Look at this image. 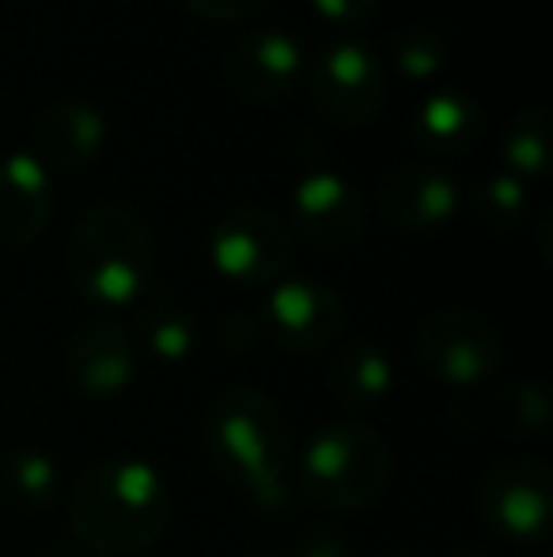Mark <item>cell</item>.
Wrapping results in <instances>:
<instances>
[{
  "label": "cell",
  "instance_id": "6da1fadb",
  "mask_svg": "<svg viewBox=\"0 0 553 557\" xmlns=\"http://www.w3.org/2000/svg\"><path fill=\"white\" fill-rule=\"evenodd\" d=\"M171 516L167 482L140 459H103L76 478L68 493V528L88 554H144Z\"/></svg>",
  "mask_w": 553,
  "mask_h": 557
},
{
  "label": "cell",
  "instance_id": "7a4b0ae2",
  "mask_svg": "<svg viewBox=\"0 0 553 557\" xmlns=\"http://www.w3.org/2000/svg\"><path fill=\"white\" fill-rule=\"evenodd\" d=\"M205 451L239 493L262 508H288V429L269 395L221 391L205 413Z\"/></svg>",
  "mask_w": 553,
  "mask_h": 557
},
{
  "label": "cell",
  "instance_id": "3957f363",
  "mask_svg": "<svg viewBox=\"0 0 553 557\" xmlns=\"http://www.w3.org/2000/svg\"><path fill=\"white\" fill-rule=\"evenodd\" d=\"M65 262L76 293L103 308H126L152 288L155 239L129 209L96 206L76 221Z\"/></svg>",
  "mask_w": 553,
  "mask_h": 557
},
{
  "label": "cell",
  "instance_id": "277c9868",
  "mask_svg": "<svg viewBox=\"0 0 553 557\" xmlns=\"http://www.w3.org/2000/svg\"><path fill=\"white\" fill-rule=\"evenodd\" d=\"M391 470V447L376 429L338 421L326 425L303 451L300 490L326 512H361L384 497Z\"/></svg>",
  "mask_w": 553,
  "mask_h": 557
},
{
  "label": "cell",
  "instance_id": "5b68a950",
  "mask_svg": "<svg viewBox=\"0 0 553 557\" xmlns=\"http://www.w3.org/2000/svg\"><path fill=\"white\" fill-rule=\"evenodd\" d=\"M417 357L425 372L436 375L440 383L474 387L501 368V334L478 311L448 308L420 323Z\"/></svg>",
  "mask_w": 553,
  "mask_h": 557
},
{
  "label": "cell",
  "instance_id": "8992f818",
  "mask_svg": "<svg viewBox=\"0 0 553 557\" xmlns=\"http://www.w3.org/2000/svg\"><path fill=\"white\" fill-rule=\"evenodd\" d=\"M311 99L330 122L368 125L384 111L387 76L364 42H330L311 61Z\"/></svg>",
  "mask_w": 553,
  "mask_h": 557
},
{
  "label": "cell",
  "instance_id": "52a82bcc",
  "mask_svg": "<svg viewBox=\"0 0 553 557\" xmlns=\"http://www.w3.org/2000/svg\"><path fill=\"white\" fill-rule=\"evenodd\" d=\"M478 512L497 535L535 543L553 520V474L539 459L497 462L478 485Z\"/></svg>",
  "mask_w": 553,
  "mask_h": 557
},
{
  "label": "cell",
  "instance_id": "ba28073f",
  "mask_svg": "<svg viewBox=\"0 0 553 557\" xmlns=\"http://www.w3.org/2000/svg\"><path fill=\"white\" fill-rule=\"evenodd\" d=\"M213 265L236 285H269L292 265V232L262 206H239L213 227Z\"/></svg>",
  "mask_w": 553,
  "mask_h": 557
},
{
  "label": "cell",
  "instance_id": "9c48e42d",
  "mask_svg": "<svg viewBox=\"0 0 553 557\" xmlns=\"http://www.w3.org/2000/svg\"><path fill=\"white\" fill-rule=\"evenodd\" d=\"M221 81L243 103H277L303 81V50L285 30H251L224 53Z\"/></svg>",
  "mask_w": 553,
  "mask_h": 557
},
{
  "label": "cell",
  "instance_id": "30bf717a",
  "mask_svg": "<svg viewBox=\"0 0 553 557\" xmlns=\"http://www.w3.org/2000/svg\"><path fill=\"white\" fill-rule=\"evenodd\" d=\"M341 326H345V304L318 281H280L262 311V331H269L292 352L326 349L338 342Z\"/></svg>",
  "mask_w": 553,
  "mask_h": 557
},
{
  "label": "cell",
  "instance_id": "8fae6325",
  "mask_svg": "<svg viewBox=\"0 0 553 557\" xmlns=\"http://www.w3.org/2000/svg\"><path fill=\"white\" fill-rule=\"evenodd\" d=\"M364 198L334 171H315L292 194V227L315 250H345L364 232Z\"/></svg>",
  "mask_w": 553,
  "mask_h": 557
},
{
  "label": "cell",
  "instance_id": "7c38bea8",
  "mask_svg": "<svg viewBox=\"0 0 553 557\" xmlns=\"http://www.w3.org/2000/svg\"><path fill=\"white\" fill-rule=\"evenodd\" d=\"M376 209L402 232H436L455 216L458 186L436 163H406L379 178Z\"/></svg>",
  "mask_w": 553,
  "mask_h": 557
},
{
  "label": "cell",
  "instance_id": "4fadbf2b",
  "mask_svg": "<svg viewBox=\"0 0 553 557\" xmlns=\"http://www.w3.org/2000/svg\"><path fill=\"white\" fill-rule=\"evenodd\" d=\"M68 380L88 398H114L137 375V345L129 331L114 319L88 323L68 342Z\"/></svg>",
  "mask_w": 553,
  "mask_h": 557
},
{
  "label": "cell",
  "instance_id": "5bb4252c",
  "mask_svg": "<svg viewBox=\"0 0 553 557\" xmlns=\"http://www.w3.org/2000/svg\"><path fill=\"white\" fill-rule=\"evenodd\" d=\"M106 145V117L91 103H53L35 117L30 156L50 171H84Z\"/></svg>",
  "mask_w": 553,
  "mask_h": 557
},
{
  "label": "cell",
  "instance_id": "9a60e30c",
  "mask_svg": "<svg viewBox=\"0 0 553 557\" xmlns=\"http://www.w3.org/2000/svg\"><path fill=\"white\" fill-rule=\"evenodd\" d=\"M53 190L30 152L0 160V247H30L50 227Z\"/></svg>",
  "mask_w": 553,
  "mask_h": 557
},
{
  "label": "cell",
  "instance_id": "2e32d148",
  "mask_svg": "<svg viewBox=\"0 0 553 557\" xmlns=\"http://www.w3.org/2000/svg\"><path fill=\"white\" fill-rule=\"evenodd\" d=\"M481 129H486V117L474 99L458 96V91H436L414 111L410 140L417 152L432 156V160H455L478 145Z\"/></svg>",
  "mask_w": 553,
  "mask_h": 557
},
{
  "label": "cell",
  "instance_id": "e0dca14e",
  "mask_svg": "<svg viewBox=\"0 0 553 557\" xmlns=\"http://www.w3.org/2000/svg\"><path fill=\"white\" fill-rule=\"evenodd\" d=\"M394 387V368L387 352L372 342H353L338 352L330 368V391L349 410H372Z\"/></svg>",
  "mask_w": 553,
  "mask_h": 557
},
{
  "label": "cell",
  "instance_id": "ac0fdd59",
  "mask_svg": "<svg viewBox=\"0 0 553 557\" xmlns=\"http://www.w3.org/2000/svg\"><path fill=\"white\" fill-rule=\"evenodd\" d=\"M144 296L148 300L140 304V315H137L140 342H144V349L152 357L178 364L198 345V323H193V315L171 293H144Z\"/></svg>",
  "mask_w": 553,
  "mask_h": 557
},
{
  "label": "cell",
  "instance_id": "d6986e66",
  "mask_svg": "<svg viewBox=\"0 0 553 557\" xmlns=\"http://www.w3.org/2000/svg\"><path fill=\"white\" fill-rule=\"evenodd\" d=\"M0 497L27 512L58 505L61 497V470L42 451H12L0 459Z\"/></svg>",
  "mask_w": 553,
  "mask_h": 557
},
{
  "label": "cell",
  "instance_id": "ffe728a7",
  "mask_svg": "<svg viewBox=\"0 0 553 557\" xmlns=\"http://www.w3.org/2000/svg\"><path fill=\"white\" fill-rule=\"evenodd\" d=\"M527 183L508 171L501 175H486L470 186L466 194V213L474 216V224L489 235H512L519 224L527 221Z\"/></svg>",
  "mask_w": 553,
  "mask_h": 557
},
{
  "label": "cell",
  "instance_id": "44dd1931",
  "mask_svg": "<svg viewBox=\"0 0 553 557\" xmlns=\"http://www.w3.org/2000/svg\"><path fill=\"white\" fill-rule=\"evenodd\" d=\"M504 163L516 178H546L550 175V111L546 107H527L512 117L504 133Z\"/></svg>",
  "mask_w": 553,
  "mask_h": 557
},
{
  "label": "cell",
  "instance_id": "7402d4cb",
  "mask_svg": "<svg viewBox=\"0 0 553 557\" xmlns=\"http://www.w3.org/2000/svg\"><path fill=\"white\" fill-rule=\"evenodd\" d=\"M497 421L508 436H542L550 429V395L539 383H512L497 395Z\"/></svg>",
  "mask_w": 553,
  "mask_h": 557
},
{
  "label": "cell",
  "instance_id": "603a6c76",
  "mask_svg": "<svg viewBox=\"0 0 553 557\" xmlns=\"http://www.w3.org/2000/svg\"><path fill=\"white\" fill-rule=\"evenodd\" d=\"M394 65L410 76V81H428L443 69L448 61V42H443L440 30L432 27H406L391 38Z\"/></svg>",
  "mask_w": 553,
  "mask_h": 557
},
{
  "label": "cell",
  "instance_id": "cb8c5ba5",
  "mask_svg": "<svg viewBox=\"0 0 553 557\" xmlns=\"http://www.w3.org/2000/svg\"><path fill=\"white\" fill-rule=\"evenodd\" d=\"M292 557H349V539L330 523H315L296 535Z\"/></svg>",
  "mask_w": 553,
  "mask_h": 557
},
{
  "label": "cell",
  "instance_id": "d4e9b609",
  "mask_svg": "<svg viewBox=\"0 0 553 557\" xmlns=\"http://www.w3.org/2000/svg\"><path fill=\"white\" fill-rule=\"evenodd\" d=\"M193 15L213 23H243L269 8V0H183Z\"/></svg>",
  "mask_w": 553,
  "mask_h": 557
},
{
  "label": "cell",
  "instance_id": "484cf974",
  "mask_svg": "<svg viewBox=\"0 0 553 557\" xmlns=\"http://www.w3.org/2000/svg\"><path fill=\"white\" fill-rule=\"evenodd\" d=\"M311 8L330 27H361L376 15L379 0H311Z\"/></svg>",
  "mask_w": 553,
  "mask_h": 557
},
{
  "label": "cell",
  "instance_id": "4316f807",
  "mask_svg": "<svg viewBox=\"0 0 553 557\" xmlns=\"http://www.w3.org/2000/svg\"><path fill=\"white\" fill-rule=\"evenodd\" d=\"M259 334H262V319H251V315H243V311H231V315H224L221 326H216V337H221V345L228 352H247Z\"/></svg>",
  "mask_w": 553,
  "mask_h": 557
},
{
  "label": "cell",
  "instance_id": "83f0119b",
  "mask_svg": "<svg viewBox=\"0 0 553 557\" xmlns=\"http://www.w3.org/2000/svg\"><path fill=\"white\" fill-rule=\"evenodd\" d=\"M448 557H486V550H474V546H466V550H455V554H448Z\"/></svg>",
  "mask_w": 553,
  "mask_h": 557
},
{
  "label": "cell",
  "instance_id": "f1b7e54d",
  "mask_svg": "<svg viewBox=\"0 0 553 557\" xmlns=\"http://www.w3.org/2000/svg\"><path fill=\"white\" fill-rule=\"evenodd\" d=\"M376 557H414V554H406V550H384V554H376Z\"/></svg>",
  "mask_w": 553,
  "mask_h": 557
},
{
  "label": "cell",
  "instance_id": "f546056e",
  "mask_svg": "<svg viewBox=\"0 0 553 557\" xmlns=\"http://www.w3.org/2000/svg\"><path fill=\"white\" fill-rule=\"evenodd\" d=\"M58 557H96V554H58Z\"/></svg>",
  "mask_w": 553,
  "mask_h": 557
}]
</instances>
